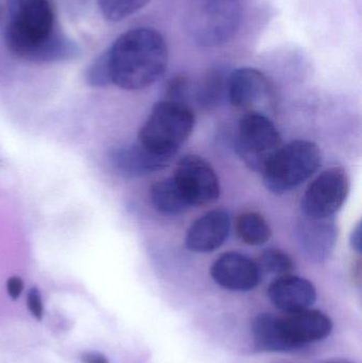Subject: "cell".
<instances>
[{
    "label": "cell",
    "mask_w": 362,
    "mask_h": 363,
    "mask_svg": "<svg viewBox=\"0 0 362 363\" xmlns=\"http://www.w3.org/2000/svg\"><path fill=\"white\" fill-rule=\"evenodd\" d=\"M6 45L19 59L33 63L70 61L81 55L72 38L60 31L49 0H6Z\"/></svg>",
    "instance_id": "obj_1"
},
{
    "label": "cell",
    "mask_w": 362,
    "mask_h": 363,
    "mask_svg": "<svg viewBox=\"0 0 362 363\" xmlns=\"http://www.w3.org/2000/svg\"><path fill=\"white\" fill-rule=\"evenodd\" d=\"M108 53L112 84L127 91L150 86L165 74L168 47L151 28H136L119 36Z\"/></svg>",
    "instance_id": "obj_2"
},
{
    "label": "cell",
    "mask_w": 362,
    "mask_h": 363,
    "mask_svg": "<svg viewBox=\"0 0 362 363\" xmlns=\"http://www.w3.org/2000/svg\"><path fill=\"white\" fill-rule=\"evenodd\" d=\"M195 114L186 104L157 102L138 133V143L152 152L174 157L195 128Z\"/></svg>",
    "instance_id": "obj_3"
},
{
    "label": "cell",
    "mask_w": 362,
    "mask_h": 363,
    "mask_svg": "<svg viewBox=\"0 0 362 363\" xmlns=\"http://www.w3.org/2000/svg\"><path fill=\"white\" fill-rule=\"evenodd\" d=\"M322 163V152L310 140H293L278 151L263 172L266 188L284 194L312 178Z\"/></svg>",
    "instance_id": "obj_4"
},
{
    "label": "cell",
    "mask_w": 362,
    "mask_h": 363,
    "mask_svg": "<svg viewBox=\"0 0 362 363\" xmlns=\"http://www.w3.org/2000/svg\"><path fill=\"white\" fill-rule=\"evenodd\" d=\"M237 0H195L187 19V30L196 44L214 47L233 38L240 23Z\"/></svg>",
    "instance_id": "obj_5"
},
{
    "label": "cell",
    "mask_w": 362,
    "mask_h": 363,
    "mask_svg": "<svg viewBox=\"0 0 362 363\" xmlns=\"http://www.w3.org/2000/svg\"><path fill=\"white\" fill-rule=\"evenodd\" d=\"M282 146L280 132L263 113H246L240 119L236 149L250 169L263 174Z\"/></svg>",
    "instance_id": "obj_6"
},
{
    "label": "cell",
    "mask_w": 362,
    "mask_h": 363,
    "mask_svg": "<svg viewBox=\"0 0 362 363\" xmlns=\"http://www.w3.org/2000/svg\"><path fill=\"white\" fill-rule=\"evenodd\" d=\"M350 191L346 170L329 168L319 174L308 186L301 201L303 216L312 218L334 217L344 206Z\"/></svg>",
    "instance_id": "obj_7"
},
{
    "label": "cell",
    "mask_w": 362,
    "mask_h": 363,
    "mask_svg": "<svg viewBox=\"0 0 362 363\" xmlns=\"http://www.w3.org/2000/svg\"><path fill=\"white\" fill-rule=\"evenodd\" d=\"M174 182L191 206L215 202L220 196V183L208 162L198 155L183 157L174 170Z\"/></svg>",
    "instance_id": "obj_8"
},
{
    "label": "cell",
    "mask_w": 362,
    "mask_h": 363,
    "mask_svg": "<svg viewBox=\"0 0 362 363\" xmlns=\"http://www.w3.org/2000/svg\"><path fill=\"white\" fill-rule=\"evenodd\" d=\"M227 97L238 110L261 113V110H267L273 104L274 89L263 72L244 67L229 74Z\"/></svg>",
    "instance_id": "obj_9"
},
{
    "label": "cell",
    "mask_w": 362,
    "mask_h": 363,
    "mask_svg": "<svg viewBox=\"0 0 362 363\" xmlns=\"http://www.w3.org/2000/svg\"><path fill=\"white\" fill-rule=\"evenodd\" d=\"M278 328L285 352L324 340L333 330V322L319 311H299L278 317Z\"/></svg>",
    "instance_id": "obj_10"
},
{
    "label": "cell",
    "mask_w": 362,
    "mask_h": 363,
    "mask_svg": "<svg viewBox=\"0 0 362 363\" xmlns=\"http://www.w3.org/2000/svg\"><path fill=\"white\" fill-rule=\"evenodd\" d=\"M295 236L304 255L316 264L327 262L338 239V226L335 216L312 218L302 215L295 223Z\"/></svg>",
    "instance_id": "obj_11"
},
{
    "label": "cell",
    "mask_w": 362,
    "mask_h": 363,
    "mask_svg": "<svg viewBox=\"0 0 362 363\" xmlns=\"http://www.w3.org/2000/svg\"><path fill=\"white\" fill-rule=\"evenodd\" d=\"M210 277L225 289L246 292L259 286L261 274L256 262L248 256L227 252L215 260Z\"/></svg>",
    "instance_id": "obj_12"
},
{
    "label": "cell",
    "mask_w": 362,
    "mask_h": 363,
    "mask_svg": "<svg viewBox=\"0 0 362 363\" xmlns=\"http://www.w3.org/2000/svg\"><path fill=\"white\" fill-rule=\"evenodd\" d=\"M231 218L225 209H214L200 217L187 230L185 247L193 253H210L229 237Z\"/></svg>",
    "instance_id": "obj_13"
},
{
    "label": "cell",
    "mask_w": 362,
    "mask_h": 363,
    "mask_svg": "<svg viewBox=\"0 0 362 363\" xmlns=\"http://www.w3.org/2000/svg\"><path fill=\"white\" fill-rule=\"evenodd\" d=\"M108 160L119 174L132 179L164 169L172 161V157L157 155L137 143L114 147L108 151Z\"/></svg>",
    "instance_id": "obj_14"
},
{
    "label": "cell",
    "mask_w": 362,
    "mask_h": 363,
    "mask_svg": "<svg viewBox=\"0 0 362 363\" xmlns=\"http://www.w3.org/2000/svg\"><path fill=\"white\" fill-rule=\"evenodd\" d=\"M272 304L287 313L310 309L316 302L317 291L312 281L289 274L278 277L268 288Z\"/></svg>",
    "instance_id": "obj_15"
},
{
    "label": "cell",
    "mask_w": 362,
    "mask_h": 363,
    "mask_svg": "<svg viewBox=\"0 0 362 363\" xmlns=\"http://www.w3.org/2000/svg\"><path fill=\"white\" fill-rule=\"evenodd\" d=\"M150 200L154 208L165 215H179L191 207L172 178L153 184L150 188Z\"/></svg>",
    "instance_id": "obj_16"
},
{
    "label": "cell",
    "mask_w": 362,
    "mask_h": 363,
    "mask_svg": "<svg viewBox=\"0 0 362 363\" xmlns=\"http://www.w3.org/2000/svg\"><path fill=\"white\" fill-rule=\"evenodd\" d=\"M252 338L257 350L263 352H285L278 328V317L261 313L253 320Z\"/></svg>",
    "instance_id": "obj_17"
},
{
    "label": "cell",
    "mask_w": 362,
    "mask_h": 363,
    "mask_svg": "<svg viewBox=\"0 0 362 363\" xmlns=\"http://www.w3.org/2000/svg\"><path fill=\"white\" fill-rule=\"evenodd\" d=\"M236 233L249 245H265L272 236L271 228L263 216L253 211L242 213L236 221Z\"/></svg>",
    "instance_id": "obj_18"
},
{
    "label": "cell",
    "mask_w": 362,
    "mask_h": 363,
    "mask_svg": "<svg viewBox=\"0 0 362 363\" xmlns=\"http://www.w3.org/2000/svg\"><path fill=\"white\" fill-rule=\"evenodd\" d=\"M229 76L221 69H212L206 74L197 91V101L204 110H214L227 96Z\"/></svg>",
    "instance_id": "obj_19"
},
{
    "label": "cell",
    "mask_w": 362,
    "mask_h": 363,
    "mask_svg": "<svg viewBox=\"0 0 362 363\" xmlns=\"http://www.w3.org/2000/svg\"><path fill=\"white\" fill-rule=\"evenodd\" d=\"M261 274H271L276 277L289 275L295 270V262L290 256L278 249H268L259 256L256 262Z\"/></svg>",
    "instance_id": "obj_20"
},
{
    "label": "cell",
    "mask_w": 362,
    "mask_h": 363,
    "mask_svg": "<svg viewBox=\"0 0 362 363\" xmlns=\"http://www.w3.org/2000/svg\"><path fill=\"white\" fill-rule=\"evenodd\" d=\"M101 14L110 21H119L131 16L150 0H97Z\"/></svg>",
    "instance_id": "obj_21"
},
{
    "label": "cell",
    "mask_w": 362,
    "mask_h": 363,
    "mask_svg": "<svg viewBox=\"0 0 362 363\" xmlns=\"http://www.w3.org/2000/svg\"><path fill=\"white\" fill-rule=\"evenodd\" d=\"M85 80L89 86L98 87V89L112 84L106 51L89 66L85 72Z\"/></svg>",
    "instance_id": "obj_22"
},
{
    "label": "cell",
    "mask_w": 362,
    "mask_h": 363,
    "mask_svg": "<svg viewBox=\"0 0 362 363\" xmlns=\"http://www.w3.org/2000/svg\"><path fill=\"white\" fill-rule=\"evenodd\" d=\"M191 81L186 76L179 74L174 77L168 83L167 100L188 106L187 100L191 95Z\"/></svg>",
    "instance_id": "obj_23"
},
{
    "label": "cell",
    "mask_w": 362,
    "mask_h": 363,
    "mask_svg": "<svg viewBox=\"0 0 362 363\" xmlns=\"http://www.w3.org/2000/svg\"><path fill=\"white\" fill-rule=\"evenodd\" d=\"M27 304L31 315L36 320L40 321L44 315V305H43L42 296H40V290L33 287L28 291Z\"/></svg>",
    "instance_id": "obj_24"
},
{
    "label": "cell",
    "mask_w": 362,
    "mask_h": 363,
    "mask_svg": "<svg viewBox=\"0 0 362 363\" xmlns=\"http://www.w3.org/2000/svg\"><path fill=\"white\" fill-rule=\"evenodd\" d=\"M23 290V281L19 277H12L6 281V292L12 300H17Z\"/></svg>",
    "instance_id": "obj_25"
},
{
    "label": "cell",
    "mask_w": 362,
    "mask_h": 363,
    "mask_svg": "<svg viewBox=\"0 0 362 363\" xmlns=\"http://www.w3.org/2000/svg\"><path fill=\"white\" fill-rule=\"evenodd\" d=\"M361 223H357V225L353 228L352 233L350 236V245L352 247L353 251L357 252V253H361Z\"/></svg>",
    "instance_id": "obj_26"
},
{
    "label": "cell",
    "mask_w": 362,
    "mask_h": 363,
    "mask_svg": "<svg viewBox=\"0 0 362 363\" xmlns=\"http://www.w3.org/2000/svg\"><path fill=\"white\" fill-rule=\"evenodd\" d=\"M83 363H110L108 358L97 352H87L81 357Z\"/></svg>",
    "instance_id": "obj_27"
},
{
    "label": "cell",
    "mask_w": 362,
    "mask_h": 363,
    "mask_svg": "<svg viewBox=\"0 0 362 363\" xmlns=\"http://www.w3.org/2000/svg\"><path fill=\"white\" fill-rule=\"evenodd\" d=\"M327 363H346V362H327Z\"/></svg>",
    "instance_id": "obj_28"
},
{
    "label": "cell",
    "mask_w": 362,
    "mask_h": 363,
    "mask_svg": "<svg viewBox=\"0 0 362 363\" xmlns=\"http://www.w3.org/2000/svg\"><path fill=\"white\" fill-rule=\"evenodd\" d=\"M0 16H1V11H0Z\"/></svg>",
    "instance_id": "obj_29"
}]
</instances>
